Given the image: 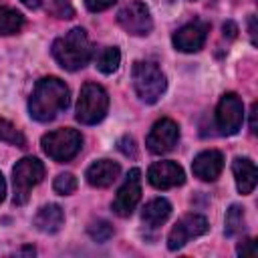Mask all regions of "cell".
<instances>
[{
    "instance_id": "cell-1",
    "label": "cell",
    "mask_w": 258,
    "mask_h": 258,
    "mask_svg": "<svg viewBox=\"0 0 258 258\" xmlns=\"http://www.w3.org/2000/svg\"><path fill=\"white\" fill-rule=\"evenodd\" d=\"M71 91L58 77H44L34 85L28 99V113L40 123H48L69 107Z\"/></svg>"
},
{
    "instance_id": "cell-2",
    "label": "cell",
    "mask_w": 258,
    "mask_h": 258,
    "mask_svg": "<svg viewBox=\"0 0 258 258\" xmlns=\"http://www.w3.org/2000/svg\"><path fill=\"white\" fill-rule=\"evenodd\" d=\"M52 56L67 71H79L87 67L93 56V46L87 32L81 26H77L58 36L52 42Z\"/></svg>"
},
{
    "instance_id": "cell-3",
    "label": "cell",
    "mask_w": 258,
    "mask_h": 258,
    "mask_svg": "<svg viewBox=\"0 0 258 258\" xmlns=\"http://www.w3.org/2000/svg\"><path fill=\"white\" fill-rule=\"evenodd\" d=\"M131 81L137 97L149 105L157 103L167 87V79L163 71L151 60H137L131 71Z\"/></svg>"
},
{
    "instance_id": "cell-4",
    "label": "cell",
    "mask_w": 258,
    "mask_h": 258,
    "mask_svg": "<svg viewBox=\"0 0 258 258\" xmlns=\"http://www.w3.org/2000/svg\"><path fill=\"white\" fill-rule=\"evenodd\" d=\"M109 109V95L97 83H85L77 101V121L83 125H95L105 119Z\"/></svg>"
},
{
    "instance_id": "cell-5",
    "label": "cell",
    "mask_w": 258,
    "mask_h": 258,
    "mask_svg": "<svg viewBox=\"0 0 258 258\" xmlns=\"http://www.w3.org/2000/svg\"><path fill=\"white\" fill-rule=\"evenodd\" d=\"M44 177V163L36 157H22L16 161L12 169V183H14V196L12 202L16 206H24L30 198V191L34 185H38Z\"/></svg>"
},
{
    "instance_id": "cell-6",
    "label": "cell",
    "mask_w": 258,
    "mask_h": 258,
    "mask_svg": "<svg viewBox=\"0 0 258 258\" xmlns=\"http://www.w3.org/2000/svg\"><path fill=\"white\" fill-rule=\"evenodd\" d=\"M40 145H42V151L50 159H54L58 163H64V161H71L81 151L83 135L77 129L64 127V129H56V131H50V133L42 135Z\"/></svg>"
},
{
    "instance_id": "cell-7",
    "label": "cell",
    "mask_w": 258,
    "mask_h": 258,
    "mask_svg": "<svg viewBox=\"0 0 258 258\" xmlns=\"http://www.w3.org/2000/svg\"><path fill=\"white\" fill-rule=\"evenodd\" d=\"M244 121V105L236 93H224L216 107V125L222 135H236Z\"/></svg>"
},
{
    "instance_id": "cell-8",
    "label": "cell",
    "mask_w": 258,
    "mask_h": 258,
    "mask_svg": "<svg viewBox=\"0 0 258 258\" xmlns=\"http://www.w3.org/2000/svg\"><path fill=\"white\" fill-rule=\"evenodd\" d=\"M117 22L119 26L135 36H145L153 28V20L149 14V8L141 0H131L117 12Z\"/></svg>"
},
{
    "instance_id": "cell-9",
    "label": "cell",
    "mask_w": 258,
    "mask_h": 258,
    "mask_svg": "<svg viewBox=\"0 0 258 258\" xmlns=\"http://www.w3.org/2000/svg\"><path fill=\"white\" fill-rule=\"evenodd\" d=\"M139 200H141V171L137 167H133V169H129L123 185L117 189L111 210L119 218H129L133 214V210L137 208Z\"/></svg>"
},
{
    "instance_id": "cell-10",
    "label": "cell",
    "mask_w": 258,
    "mask_h": 258,
    "mask_svg": "<svg viewBox=\"0 0 258 258\" xmlns=\"http://www.w3.org/2000/svg\"><path fill=\"white\" fill-rule=\"evenodd\" d=\"M208 230H210V224L202 214H187L179 222H175V226L171 228V232L167 236V248L171 252H175V250L183 248L191 238L204 236Z\"/></svg>"
},
{
    "instance_id": "cell-11",
    "label": "cell",
    "mask_w": 258,
    "mask_h": 258,
    "mask_svg": "<svg viewBox=\"0 0 258 258\" xmlns=\"http://www.w3.org/2000/svg\"><path fill=\"white\" fill-rule=\"evenodd\" d=\"M179 141V125L169 119V117H163L159 121L153 123L147 139H145V145L151 153L155 155H161V153H167L171 151Z\"/></svg>"
},
{
    "instance_id": "cell-12",
    "label": "cell",
    "mask_w": 258,
    "mask_h": 258,
    "mask_svg": "<svg viewBox=\"0 0 258 258\" xmlns=\"http://www.w3.org/2000/svg\"><path fill=\"white\" fill-rule=\"evenodd\" d=\"M147 179L155 189H169L181 185L185 181V173L175 161H155L149 165Z\"/></svg>"
},
{
    "instance_id": "cell-13",
    "label": "cell",
    "mask_w": 258,
    "mask_h": 258,
    "mask_svg": "<svg viewBox=\"0 0 258 258\" xmlns=\"http://www.w3.org/2000/svg\"><path fill=\"white\" fill-rule=\"evenodd\" d=\"M208 28L210 26L206 22H200V20L183 24L171 38L175 50H179V52H198L204 46L206 38H208Z\"/></svg>"
},
{
    "instance_id": "cell-14",
    "label": "cell",
    "mask_w": 258,
    "mask_h": 258,
    "mask_svg": "<svg viewBox=\"0 0 258 258\" xmlns=\"http://www.w3.org/2000/svg\"><path fill=\"white\" fill-rule=\"evenodd\" d=\"M224 169V155L218 149H206L191 161V171L202 181H216Z\"/></svg>"
},
{
    "instance_id": "cell-15",
    "label": "cell",
    "mask_w": 258,
    "mask_h": 258,
    "mask_svg": "<svg viewBox=\"0 0 258 258\" xmlns=\"http://www.w3.org/2000/svg\"><path fill=\"white\" fill-rule=\"evenodd\" d=\"M121 173V165L117 161L111 159H97L95 163H91L85 171V177L89 181V185L93 187H109L117 181Z\"/></svg>"
},
{
    "instance_id": "cell-16",
    "label": "cell",
    "mask_w": 258,
    "mask_h": 258,
    "mask_svg": "<svg viewBox=\"0 0 258 258\" xmlns=\"http://www.w3.org/2000/svg\"><path fill=\"white\" fill-rule=\"evenodd\" d=\"M232 171L236 177V187L242 196H248L254 191L256 181H258V169L252 159L248 157H236L232 161Z\"/></svg>"
},
{
    "instance_id": "cell-17",
    "label": "cell",
    "mask_w": 258,
    "mask_h": 258,
    "mask_svg": "<svg viewBox=\"0 0 258 258\" xmlns=\"http://www.w3.org/2000/svg\"><path fill=\"white\" fill-rule=\"evenodd\" d=\"M64 224V212L58 204H46L42 206L36 216H34V226L36 230L44 232V234H54L62 228Z\"/></svg>"
},
{
    "instance_id": "cell-18",
    "label": "cell",
    "mask_w": 258,
    "mask_h": 258,
    "mask_svg": "<svg viewBox=\"0 0 258 258\" xmlns=\"http://www.w3.org/2000/svg\"><path fill=\"white\" fill-rule=\"evenodd\" d=\"M169 214H171V204L165 198H155L145 204L141 212V220L147 228H159L161 224H165Z\"/></svg>"
},
{
    "instance_id": "cell-19",
    "label": "cell",
    "mask_w": 258,
    "mask_h": 258,
    "mask_svg": "<svg viewBox=\"0 0 258 258\" xmlns=\"http://www.w3.org/2000/svg\"><path fill=\"white\" fill-rule=\"evenodd\" d=\"M24 26V16L8 6H0V34L8 36V34H16L20 32Z\"/></svg>"
},
{
    "instance_id": "cell-20",
    "label": "cell",
    "mask_w": 258,
    "mask_h": 258,
    "mask_svg": "<svg viewBox=\"0 0 258 258\" xmlns=\"http://www.w3.org/2000/svg\"><path fill=\"white\" fill-rule=\"evenodd\" d=\"M121 64V50L117 46H105L97 56V69L103 75H111Z\"/></svg>"
},
{
    "instance_id": "cell-21",
    "label": "cell",
    "mask_w": 258,
    "mask_h": 258,
    "mask_svg": "<svg viewBox=\"0 0 258 258\" xmlns=\"http://www.w3.org/2000/svg\"><path fill=\"white\" fill-rule=\"evenodd\" d=\"M246 228V218H244V208L234 204L226 212V236H236L242 234Z\"/></svg>"
},
{
    "instance_id": "cell-22",
    "label": "cell",
    "mask_w": 258,
    "mask_h": 258,
    "mask_svg": "<svg viewBox=\"0 0 258 258\" xmlns=\"http://www.w3.org/2000/svg\"><path fill=\"white\" fill-rule=\"evenodd\" d=\"M0 141L16 145V147H26V137L16 129V125H12L10 121L0 117Z\"/></svg>"
},
{
    "instance_id": "cell-23",
    "label": "cell",
    "mask_w": 258,
    "mask_h": 258,
    "mask_svg": "<svg viewBox=\"0 0 258 258\" xmlns=\"http://www.w3.org/2000/svg\"><path fill=\"white\" fill-rule=\"evenodd\" d=\"M87 232H89V236H91L95 242H107V240H111L113 234H115L111 222H107V220H95V222H91L89 228H87Z\"/></svg>"
},
{
    "instance_id": "cell-24",
    "label": "cell",
    "mask_w": 258,
    "mask_h": 258,
    "mask_svg": "<svg viewBox=\"0 0 258 258\" xmlns=\"http://www.w3.org/2000/svg\"><path fill=\"white\" fill-rule=\"evenodd\" d=\"M52 189L60 196H71L77 189V177L73 173H58L52 181Z\"/></svg>"
},
{
    "instance_id": "cell-25",
    "label": "cell",
    "mask_w": 258,
    "mask_h": 258,
    "mask_svg": "<svg viewBox=\"0 0 258 258\" xmlns=\"http://www.w3.org/2000/svg\"><path fill=\"white\" fill-rule=\"evenodd\" d=\"M48 12L56 18H73L75 16L71 0H48Z\"/></svg>"
},
{
    "instance_id": "cell-26",
    "label": "cell",
    "mask_w": 258,
    "mask_h": 258,
    "mask_svg": "<svg viewBox=\"0 0 258 258\" xmlns=\"http://www.w3.org/2000/svg\"><path fill=\"white\" fill-rule=\"evenodd\" d=\"M117 147H119V151H121L123 155H127V157H135V155H137L135 139H133V137H129V135H123V137L119 139Z\"/></svg>"
},
{
    "instance_id": "cell-27",
    "label": "cell",
    "mask_w": 258,
    "mask_h": 258,
    "mask_svg": "<svg viewBox=\"0 0 258 258\" xmlns=\"http://www.w3.org/2000/svg\"><path fill=\"white\" fill-rule=\"evenodd\" d=\"M117 0H85V6L91 10V12H103L107 8H111Z\"/></svg>"
},
{
    "instance_id": "cell-28",
    "label": "cell",
    "mask_w": 258,
    "mask_h": 258,
    "mask_svg": "<svg viewBox=\"0 0 258 258\" xmlns=\"http://www.w3.org/2000/svg\"><path fill=\"white\" fill-rule=\"evenodd\" d=\"M236 252H238L240 256H254V254H256V244H254V240H252V238L242 240V242L238 244Z\"/></svg>"
},
{
    "instance_id": "cell-29",
    "label": "cell",
    "mask_w": 258,
    "mask_h": 258,
    "mask_svg": "<svg viewBox=\"0 0 258 258\" xmlns=\"http://www.w3.org/2000/svg\"><path fill=\"white\" fill-rule=\"evenodd\" d=\"M256 113H258V103H252V109H250V133L256 135Z\"/></svg>"
},
{
    "instance_id": "cell-30",
    "label": "cell",
    "mask_w": 258,
    "mask_h": 258,
    "mask_svg": "<svg viewBox=\"0 0 258 258\" xmlns=\"http://www.w3.org/2000/svg\"><path fill=\"white\" fill-rule=\"evenodd\" d=\"M222 30H224V36H228V38H236L238 26H236L234 22H230V20H228V22L224 24V28H222Z\"/></svg>"
},
{
    "instance_id": "cell-31",
    "label": "cell",
    "mask_w": 258,
    "mask_h": 258,
    "mask_svg": "<svg viewBox=\"0 0 258 258\" xmlns=\"http://www.w3.org/2000/svg\"><path fill=\"white\" fill-rule=\"evenodd\" d=\"M256 18L254 16H250L248 18V30H250V40H252V44H256Z\"/></svg>"
},
{
    "instance_id": "cell-32",
    "label": "cell",
    "mask_w": 258,
    "mask_h": 258,
    "mask_svg": "<svg viewBox=\"0 0 258 258\" xmlns=\"http://www.w3.org/2000/svg\"><path fill=\"white\" fill-rule=\"evenodd\" d=\"M26 8H30V10H34V8H38L40 4H42V0H20Z\"/></svg>"
},
{
    "instance_id": "cell-33",
    "label": "cell",
    "mask_w": 258,
    "mask_h": 258,
    "mask_svg": "<svg viewBox=\"0 0 258 258\" xmlns=\"http://www.w3.org/2000/svg\"><path fill=\"white\" fill-rule=\"evenodd\" d=\"M4 196H6V181H4V175L0 173V202L4 200Z\"/></svg>"
}]
</instances>
